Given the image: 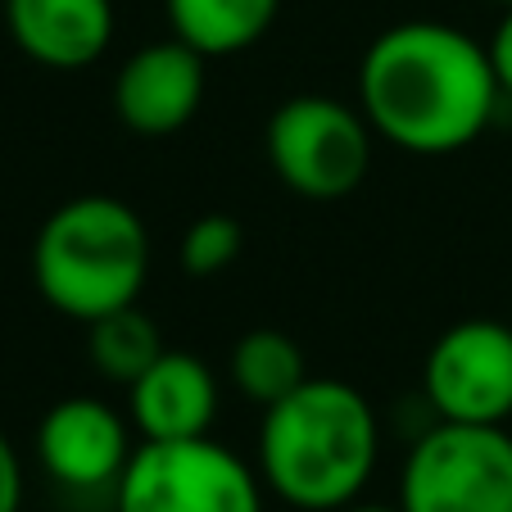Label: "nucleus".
Wrapping results in <instances>:
<instances>
[{
	"label": "nucleus",
	"instance_id": "nucleus-1",
	"mask_svg": "<svg viewBox=\"0 0 512 512\" xmlns=\"http://www.w3.org/2000/svg\"><path fill=\"white\" fill-rule=\"evenodd\" d=\"M490 50L440 19H404L358 59V109L404 155H458L490 127L499 105Z\"/></svg>",
	"mask_w": 512,
	"mask_h": 512
},
{
	"label": "nucleus",
	"instance_id": "nucleus-2",
	"mask_svg": "<svg viewBox=\"0 0 512 512\" xmlns=\"http://www.w3.org/2000/svg\"><path fill=\"white\" fill-rule=\"evenodd\" d=\"M381 458V422L372 399L336 377H309L263 408L259 476L300 512H340L368 490Z\"/></svg>",
	"mask_w": 512,
	"mask_h": 512
},
{
	"label": "nucleus",
	"instance_id": "nucleus-3",
	"mask_svg": "<svg viewBox=\"0 0 512 512\" xmlns=\"http://www.w3.org/2000/svg\"><path fill=\"white\" fill-rule=\"evenodd\" d=\"M32 281L50 309L82 327L136 304L150 281L145 218L118 195L64 200L32 241Z\"/></svg>",
	"mask_w": 512,
	"mask_h": 512
},
{
	"label": "nucleus",
	"instance_id": "nucleus-4",
	"mask_svg": "<svg viewBox=\"0 0 512 512\" xmlns=\"http://www.w3.org/2000/svg\"><path fill=\"white\" fill-rule=\"evenodd\" d=\"M263 145H268L272 173L290 195L331 204L354 195L372 173L377 132L358 105L304 91L272 109Z\"/></svg>",
	"mask_w": 512,
	"mask_h": 512
},
{
	"label": "nucleus",
	"instance_id": "nucleus-5",
	"mask_svg": "<svg viewBox=\"0 0 512 512\" xmlns=\"http://www.w3.org/2000/svg\"><path fill=\"white\" fill-rule=\"evenodd\" d=\"M263 476L218 445L195 440H145L114 485L118 512H263Z\"/></svg>",
	"mask_w": 512,
	"mask_h": 512
},
{
	"label": "nucleus",
	"instance_id": "nucleus-6",
	"mask_svg": "<svg viewBox=\"0 0 512 512\" xmlns=\"http://www.w3.org/2000/svg\"><path fill=\"white\" fill-rule=\"evenodd\" d=\"M404 512H512V435L503 426L435 422L399 472Z\"/></svg>",
	"mask_w": 512,
	"mask_h": 512
},
{
	"label": "nucleus",
	"instance_id": "nucleus-7",
	"mask_svg": "<svg viewBox=\"0 0 512 512\" xmlns=\"http://www.w3.org/2000/svg\"><path fill=\"white\" fill-rule=\"evenodd\" d=\"M422 395L440 422L503 426L512 417V327L463 318L435 336L422 363Z\"/></svg>",
	"mask_w": 512,
	"mask_h": 512
},
{
	"label": "nucleus",
	"instance_id": "nucleus-8",
	"mask_svg": "<svg viewBox=\"0 0 512 512\" xmlns=\"http://www.w3.org/2000/svg\"><path fill=\"white\" fill-rule=\"evenodd\" d=\"M132 417H123L100 395H68L46 408L37 426V458L68 490L118 485L132 463Z\"/></svg>",
	"mask_w": 512,
	"mask_h": 512
},
{
	"label": "nucleus",
	"instance_id": "nucleus-9",
	"mask_svg": "<svg viewBox=\"0 0 512 512\" xmlns=\"http://www.w3.org/2000/svg\"><path fill=\"white\" fill-rule=\"evenodd\" d=\"M204 64L209 59L186 41H150L132 50L114 73V114L136 136H173L204 105Z\"/></svg>",
	"mask_w": 512,
	"mask_h": 512
},
{
	"label": "nucleus",
	"instance_id": "nucleus-10",
	"mask_svg": "<svg viewBox=\"0 0 512 512\" xmlns=\"http://www.w3.org/2000/svg\"><path fill=\"white\" fill-rule=\"evenodd\" d=\"M127 417L145 440H195L218 417V377L191 349L164 354L127 386Z\"/></svg>",
	"mask_w": 512,
	"mask_h": 512
},
{
	"label": "nucleus",
	"instance_id": "nucleus-11",
	"mask_svg": "<svg viewBox=\"0 0 512 512\" xmlns=\"http://www.w3.org/2000/svg\"><path fill=\"white\" fill-rule=\"evenodd\" d=\"M14 46L41 68H87L118 28L114 0H0Z\"/></svg>",
	"mask_w": 512,
	"mask_h": 512
},
{
	"label": "nucleus",
	"instance_id": "nucleus-12",
	"mask_svg": "<svg viewBox=\"0 0 512 512\" xmlns=\"http://www.w3.org/2000/svg\"><path fill=\"white\" fill-rule=\"evenodd\" d=\"M281 0H164L168 28L204 59H227L259 46L277 23Z\"/></svg>",
	"mask_w": 512,
	"mask_h": 512
},
{
	"label": "nucleus",
	"instance_id": "nucleus-13",
	"mask_svg": "<svg viewBox=\"0 0 512 512\" xmlns=\"http://www.w3.org/2000/svg\"><path fill=\"white\" fill-rule=\"evenodd\" d=\"M227 372H232V386L259 408L277 404V399H286L290 390H300L304 381H309L304 349L277 327L245 331V336L232 345Z\"/></svg>",
	"mask_w": 512,
	"mask_h": 512
},
{
	"label": "nucleus",
	"instance_id": "nucleus-14",
	"mask_svg": "<svg viewBox=\"0 0 512 512\" xmlns=\"http://www.w3.org/2000/svg\"><path fill=\"white\" fill-rule=\"evenodd\" d=\"M164 349L168 345L159 340L155 318L141 313V304H127V309H114L105 318L87 322V358L96 377L109 381V386L127 390Z\"/></svg>",
	"mask_w": 512,
	"mask_h": 512
},
{
	"label": "nucleus",
	"instance_id": "nucleus-15",
	"mask_svg": "<svg viewBox=\"0 0 512 512\" xmlns=\"http://www.w3.org/2000/svg\"><path fill=\"white\" fill-rule=\"evenodd\" d=\"M245 250V227L236 223L232 213H200L191 227L182 232V245H177V259H182V272L195 281L218 277L227 272Z\"/></svg>",
	"mask_w": 512,
	"mask_h": 512
},
{
	"label": "nucleus",
	"instance_id": "nucleus-16",
	"mask_svg": "<svg viewBox=\"0 0 512 512\" xmlns=\"http://www.w3.org/2000/svg\"><path fill=\"white\" fill-rule=\"evenodd\" d=\"M485 50H490V64H494V78H499V91H503V96H512V5L503 10V19L494 23Z\"/></svg>",
	"mask_w": 512,
	"mask_h": 512
},
{
	"label": "nucleus",
	"instance_id": "nucleus-17",
	"mask_svg": "<svg viewBox=\"0 0 512 512\" xmlns=\"http://www.w3.org/2000/svg\"><path fill=\"white\" fill-rule=\"evenodd\" d=\"M23 508V463L14 454L10 435L0 431V512H19Z\"/></svg>",
	"mask_w": 512,
	"mask_h": 512
},
{
	"label": "nucleus",
	"instance_id": "nucleus-18",
	"mask_svg": "<svg viewBox=\"0 0 512 512\" xmlns=\"http://www.w3.org/2000/svg\"><path fill=\"white\" fill-rule=\"evenodd\" d=\"M340 512H404V508H386V503H349Z\"/></svg>",
	"mask_w": 512,
	"mask_h": 512
},
{
	"label": "nucleus",
	"instance_id": "nucleus-19",
	"mask_svg": "<svg viewBox=\"0 0 512 512\" xmlns=\"http://www.w3.org/2000/svg\"><path fill=\"white\" fill-rule=\"evenodd\" d=\"M494 5H503V10H508V5H512V0H494Z\"/></svg>",
	"mask_w": 512,
	"mask_h": 512
}]
</instances>
